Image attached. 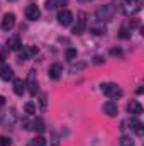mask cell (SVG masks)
<instances>
[{"mask_svg":"<svg viewBox=\"0 0 144 146\" xmlns=\"http://www.w3.org/2000/svg\"><path fill=\"white\" fill-rule=\"evenodd\" d=\"M115 5L124 15H134L141 10V0H119Z\"/></svg>","mask_w":144,"mask_h":146,"instance_id":"6da1fadb","label":"cell"},{"mask_svg":"<svg viewBox=\"0 0 144 146\" xmlns=\"http://www.w3.org/2000/svg\"><path fill=\"white\" fill-rule=\"evenodd\" d=\"M100 90L104 95H107L108 99H120L122 97V88L117 85V83H112V82H107V83H102L100 85Z\"/></svg>","mask_w":144,"mask_h":146,"instance_id":"7a4b0ae2","label":"cell"},{"mask_svg":"<svg viewBox=\"0 0 144 146\" xmlns=\"http://www.w3.org/2000/svg\"><path fill=\"white\" fill-rule=\"evenodd\" d=\"M95 14L100 21H112L114 14H115V9H114V5H102V7L97 9Z\"/></svg>","mask_w":144,"mask_h":146,"instance_id":"3957f363","label":"cell"},{"mask_svg":"<svg viewBox=\"0 0 144 146\" xmlns=\"http://www.w3.org/2000/svg\"><path fill=\"white\" fill-rule=\"evenodd\" d=\"M85 27H87V14L85 12H78V19H76L75 27H73V33L80 36V34L85 33Z\"/></svg>","mask_w":144,"mask_h":146,"instance_id":"277c9868","label":"cell"},{"mask_svg":"<svg viewBox=\"0 0 144 146\" xmlns=\"http://www.w3.org/2000/svg\"><path fill=\"white\" fill-rule=\"evenodd\" d=\"M26 87L29 88V94L31 95H36L39 92V85H37V80H36V72L31 70L29 72V76H27V82H26Z\"/></svg>","mask_w":144,"mask_h":146,"instance_id":"5b68a950","label":"cell"},{"mask_svg":"<svg viewBox=\"0 0 144 146\" xmlns=\"http://www.w3.org/2000/svg\"><path fill=\"white\" fill-rule=\"evenodd\" d=\"M14 26H15V15H14L12 12L5 14V15H3V19H2V24H0L2 31H10Z\"/></svg>","mask_w":144,"mask_h":146,"instance_id":"8992f818","label":"cell"},{"mask_svg":"<svg viewBox=\"0 0 144 146\" xmlns=\"http://www.w3.org/2000/svg\"><path fill=\"white\" fill-rule=\"evenodd\" d=\"M71 21H73V14L70 12V10L65 9V10H59V12H58V22H59L61 26L66 27V26L71 24Z\"/></svg>","mask_w":144,"mask_h":146,"instance_id":"52a82bcc","label":"cell"},{"mask_svg":"<svg viewBox=\"0 0 144 146\" xmlns=\"http://www.w3.org/2000/svg\"><path fill=\"white\" fill-rule=\"evenodd\" d=\"M48 75H49L51 80H58L63 75V65L61 63H53L49 66V70H48Z\"/></svg>","mask_w":144,"mask_h":146,"instance_id":"ba28073f","label":"cell"},{"mask_svg":"<svg viewBox=\"0 0 144 146\" xmlns=\"http://www.w3.org/2000/svg\"><path fill=\"white\" fill-rule=\"evenodd\" d=\"M36 54H37V48L36 46H26L24 51L19 54L17 60H19V61H26V60H29L31 56H36Z\"/></svg>","mask_w":144,"mask_h":146,"instance_id":"9c48e42d","label":"cell"},{"mask_svg":"<svg viewBox=\"0 0 144 146\" xmlns=\"http://www.w3.org/2000/svg\"><path fill=\"white\" fill-rule=\"evenodd\" d=\"M26 17H27L29 21H37V19L41 17L39 7H37V5H27V9H26Z\"/></svg>","mask_w":144,"mask_h":146,"instance_id":"30bf717a","label":"cell"},{"mask_svg":"<svg viewBox=\"0 0 144 146\" xmlns=\"http://www.w3.org/2000/svg\"><path fill=\"white\" fill-rule=\"evenodd\" d=\"M104 112H105L107 115H110V117H115V115L119 114V107H117V104H115L114 100H108V102L104 104Z\"/></svg>","mask_w":144,"mask_h":146,"instance_id":"8fae6325","label":"cell"},{"mask_svg":"<svg viewBox=\"0 0 144 146\" xmlns=\"http://www.w3.org/2000/svg\"><path fill=\"white\" fill-rule=\"evenodd\" d=\"M126 124H129V127H131L137 136H143L144 134V127H143V124H141L139 121H136V119H129V121H126Z\"/></svg>","mask_w":144,"mask_h":146,"instance_id":"7c38bea8","label":"cell"},{"mask_svg":"<svg viewBox=\"0 0 144 146\" xmlns=\"http://www.w3.org/2000/svg\"><path fill=\"white\" fill-rule=\"evenodd\" d=\"M0 78H2V80H5V82L14 78V72H12V68H10L9 65L0 63Z\"/></svg>","mask_w":144,"mask_h":146,"instance_id":"4fadbf2b","label":"cell"},{"mask_svg":"<svg viewBox=\"0 0 144 146\" xmlns=\"http://www.w3.org/2000/svg\"><path fill=\"white\" fill-rule=\"evenodd\" d=\"M127 112L132 114V115H139V114H143V106L137 100H131L127 104Z\"/></svg>","mask_w":144,"mask_h":146,"instance_id":"5bb4252c","label":"cell"},{"mask_svg":"<svg viewBox=\"0 0 144 146\" xmlns=\"http://www.w3.org/2000/svg\"><path fill=\"white\" fill-rule=\"evenodd\" d=\"M7 46H9V49H12V51H19L20 48H22V42H20V37L19 36H12L7 39Z\"/></svg>","mask_w":144,"mask_h":146,"instance_id":"9a60e30c","label":"cell"},{"mask_svg":"<svg viewBox=\"0 0 144 146\" xmlns=\"http://www.w3.org/2000/svg\"><path fill=\"white\" fill-rule=\"evenodd\" d=\"M24 90H26V82H22L20 78H15L14 80V92H15V95H22Z\"/></svg>","mask_w":144,"mask_h":146,"instance_id":"2e32d148","label":"cell"},{"mask_svg":"<svg viewBox=\"0 0 144 146\" xmlns=\"http://www.w3.org/2000/svg\"><path fill=\"white\" fill-rule=\"evenodd\" d=\"M105 31H107V27H105L104 24H95V26L90 27V33H92V34H97V36H98V34H105Z\"/></svg>","mask_w":144,"mask_h":146,"instance_id":"e0dca14e","label":"cell"},{"mask_svg":"<svg viewBox=\"0 0 144 146\" xmlns=\"http://www.w3.org/2000/svg\"><path fill=\"white\" fill-rule=\"evenodd\" d=\"M65 3H66V0H48L46 2V9L48 10H53V9H56L59 5H65Z\"/></svg>","mask_w":144,"mask_h":146,"instance_id":"ac0fdd59","label":"cell"},{"mask_svg":"<svg viewBox=\"0 0 144 146\" xmlns=\"http://www.w3.org/2000/svg\"><path fill=\"white\" fill-rule=\"evenodd\" d=\"M32 129H36L37 133H44V121H42L41 117H37L36 121H34V124H32Z\"/></svg>","mask_w":144,"mask_h":146,"instance_id":"d6986e66","label":"cell"},{"mask_svg":"<svg viewBox=\"0 0 144 146\" xmlns=\"http://www.w3.org/2000/svg\"><path fill=\"white\" fill-rule=\"evenodd\" d=\"M119 145L120 146H134V141H132L131 136H122L120 141H119Z\"/></svg>","mask_w":144,"mask_h":146,"instance_id":"ffe728a7","label":"cell"},{"mask_svg":"<svg viewBox=\"0 0 144 146\" xmlns=\"http://www.w3.org/2000/svg\"><path fill=\"white\" fill-rule=\"evenodd\" d=\"M24 110H26V114L32 115V114H36V106H34L32 102H27V104L24 106Z\"/></svg>","mask_w":144,"mask_h":146,"instance_id":"44dd1931","label":"cell"},{"mask_svg":"<svg viewBox=\"0 0 144 146\" xmlns=\"http://www.w3.org/2000/svg\"><path fill=\"white\" fill-rule=\"evenodd\" d=\"M65 56H66V60H70V61H73V60L76 58V49H75V48H70V49H66Z\"/></svg>","mask_w":144,"mask_h":146,"instance_id":"7402d4cb","label":"cell"},{"mask_svg":"<svg viewBox=\"0 0 144 146\" xmlns=\"http://www.w3.org/2000/svg\"><path fill=\"white\" fill-rule=\"evenodd\" d=\"M32 146H46V139L42 136H39L36 139H32Z\"/></svg>","mask_w":144,"mask_h":146,"instance_id":"603a6c76","label":"cell"},{"mask_svg":"<svg viewBox=\"0 0 144 146\" xmlns=\"http://www.w3.org/2000/svg\"><path fill=\"white\" fill-rule=\"evenodd\" d=\"M10 138H7V136H0V146H10Z\"/></svg>","mask_w":144,"mask_h":146,"instance_id":"cb8c5ba5","label":"cell"},{"mask_svg":"<svg viewBox=\"0 0 144 146\" xmlns=\"http://www.w3.org/2000/svg\"><path fill=\"white\" fill-rule=\"evenodd\" d=\"M32 124H34V121H29V119H24V121H22L24 129H32Z\"/></svg>","mask_w":144,"mask_h":146,"instance_id":"d4e9b609","label":"cell"},{"mask_svg":"<svg viewBox=\"0 0 144 146\" xmlns=\"http://www.w3.org/2000/svg\"><path fill=\"white\" fill-rule=\"evenodd\" d=\"M129 36H131V34H129V31H127L126 27H122V29H120V37H122V39H126V37H129Z\"/></svg>","mask_w":144,"mask_h":146,"instance_id":"484cf974","label":"cell"},{"mask_svg":"<svg viewBox=\"0 0 144 146\" xmlns=\"http://www.w3.org/2000/svg\"><path fill=\"white\" fill-rule=\"evenodd\" d=\"M39 100H41V107H42V109H46V95H41V99H39Z\"/></svg>","mask_w":144,"mask_h":146,"instance_id":"4316f807","label":"cell"},{"mask_svg":"<svg viewBox=\"0 0 144 146\" xmlns=\"http://www.w3.org/2000/svg\"><path fill=\"white\" fill-rule=\"evenodd\" d=\"M102 61H104V60H102L100 56H95V58H93V63H95V65H100Z\"/></svg>","mask_w":144,"mask_h":146,"instance_id":"83f0119b","label":"cell"},{"mask_svg":"<svg viewBox=\"0 0 144 146\" xmlns=\"http://www.w3.org/2000/svg\"><path fill=\"white\" fill-rule=\"evenodd\" d=\"M110 53H112V54H120V49H115V48H114Z\"/></svg>","mask_w":144,"mask_h":146,"instance_id":"f1b7e54d","label":"cell"},{"mask_svg":"<svg viewBox=\"0 0 144 146\" xmlns=\"http://www.w3.org/2000/svg\"><path fill=\"white\" fill-rule=\"evenodd\" d=\"M3 106H5V99L0 95V107H3Z\"/></svg>","mask_w":144,"mask_h":146,"instance_id":"f546056e","label":"cell"},{"mask_svg":"<svg viewBox=\"0 0 144 146\" xmlns=\"http://www.w3.org/2000/svg\"><path fill=\"white\" fill-rule=\"evenodd\" d=\"M10 2H14V0H10Z\"/></svg>","mask_w":144,"mask_h":146,"instance_id":"4dcf8cb0","label":"cell"}]
</instances>
